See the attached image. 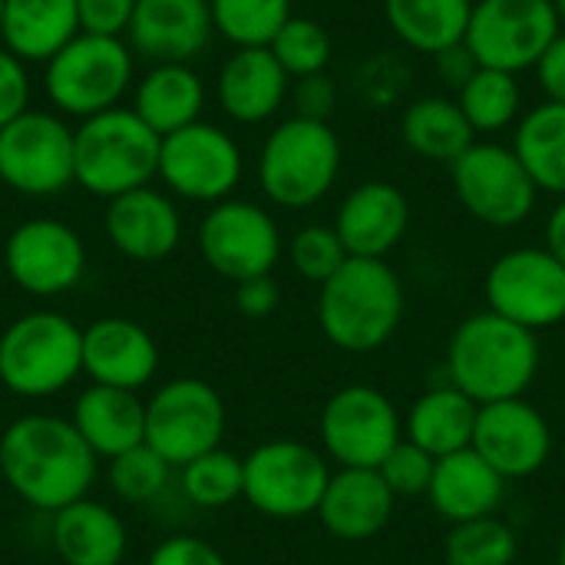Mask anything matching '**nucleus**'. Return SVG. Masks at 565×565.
Here are the masks:
<instances>
[{
  "label": "nucleus",
  "mask_w": 565,
  "mask_h": 565,
  "mask_svg": "<svg viewBox=\"0 0 565 565\" xmlns=\"http://www.w3.org/2000/svg\"><path fill=\"white\" fill-rule=\"evenodd\" d=\"M96 460L73 420L53 414H23L0 434L3 483L43 513L86 500L96 483Z\"/></svg>",
  "instance_id": "f257e3e1"
},
{
  "label": "nucleus",
  "mask_w": 565,
  "mask_h": 565,
  "mask_svg": "<svg viewBox=\"0 0 565 565\" xmlns=\"http://www.w3.org/2000/svg\"><path fill=\"white\" fill-rule=\"evenodd\" d=\"M540 374V338L523 324L477 311L463 318L447 344V381L480 407L526 397Z\"/></svg>",
  "instance_id": "f03ea898"
},
{
  "label": "nucleus",
  "mask_w": 565,
  "mask_h": 565,
  "mask_svg": "<svg viewBox=\"0 0 565 565\" xmlns=\"http://www.w3.org/2000/svg\"><path fill=\"white\" fill-rule=\"evenodd\" d=\"M407 295L387 258H348L318 291V328L338 351L374 354L401 328Z\"/></svg>",
  "instance_id": "7ed1b4c3"
},
{
  "label": "nucleus",
  "mask_w": 565,
  "mask_h": 565,
  "mask_svg": "<svg viewBox=\"0 0 565 565\" xmlns=\"http://www.w3.org/2000/svg\"><path fill=\"white\" fill-rule=\"evenodd\" d=\"M162 136L152 132L132 109H106L73 129L76 185L89 195L116 199L149 185L159 175Z\"/></svg>",
  "instance_id": "20e7f679"
},
{
  "label": "nucleus",
  "mask_w": 565,
  "mask_h": 565,
  "mask_svg": "<svg viewBox=\"0 0 565 565\" xmlns=\"http://www.w3.org/2000/svg\"><path fill=\"white\" fill-rule=\"evenodd\" d=\"M341 139L331 122L291 116L278 122L258 156V185L278 209L318 205L341 175Z\"/></svg>",
  "instance_id": "39448f33"
},
{
  "label": "nucleus",
  "mask_w": 565,
  "mask_h": 565,
  "mask_svg": "<svg viewBox=\"0 0 565 565\" xmlns=\"http://www.w3.org/2000/svg\"><path fill=\"white\" fill-rule=\"evenodd\" d=\"M83 374V328L60 311H30L0 334V384L43 401L66 391Z\"/></svg>",
  "instance_id": "423d86ee"
},
{
  "label": "nucleus",
  "mask_w": 565,
  "mask_h": 565,
  "mask_svg": "<svg viewBox=\"0 0 565 565\" xmlns=\"http://www.w3.org/2000/svg\"><path fill=\"white\" fill-rule=\"evenodd\" d=\"M318 437L321 454L341 470H377L404 440V420L384 391L348 384L324 401Z\"/></svg>",
  "instance_id": "0eeeda50"
},
{
  "label": "nucleus",
  "mask_w": 565,
  "mask_h": 565,
  "mask_svg": "<svg viewBox=\"0 0 565 565\" xmlns=\"http://www.w3.org/2000/svg\"><path fill=\"white\" fill-rule=\"evenodd\" d=\"M245 463V490L252 510L268 520H305L315 516L331 480L328 457L301 440L258 444Z\"/></svg>",
  "instance_id": "6e6552de"
},
{
  "label": "nucleus",
  "mask_w": 565,
  "mask_h": 565,
  "mask_svg": "<svg viewBox=\"0 0 565 565\" xmlns=\"http://www.w3.org/2000/svg\"><path fill=\"white\" fill-rule=\"evenodd\" d=\"M132 79V53L122 36L76 33L46 63V96L60 113L89 119L116 109Z\"/></svg>",
  "instance_id": "1a4fd4ad"
},
{
  "label": "nucleus",
  "mask_w": 565,
  "mask_h": 565,
  "mask_svg": "<svg viewBox=\"0 0 565 565\" xmlns=\"http://www.w3.org/2000/svg\"><path fill=\"white\" fill-rule=\"evenodd\" d=\"M225 404L218 391L199 377H175L146 401V447L172 470L222 447Z\"/></svg>",
  "instance_id": "9d476101"
},
{
  "label": "nucleus",
  "mask_w": 565,
  "mask_h": 565,
  "mask_svg": "<svg viewBox=\"0 0 565 565\" xmlns=\"http://www.w3.org/2000/svg\"><path fill=\"white\" fill-rule=\"evenodd\" d=\"M454 195L463 212L490 228L523 225L540 199L526 166L503 142H473L454 166Z\"/></svg>",
  "instance_id": "9b49d317"
},
{
  "label": "nucleus",
  "mask_w": 565,
  "mask_h": 565,
  "mask_svg": "<svg viewBox=\"0 0 565 565\" xmlns=\"http://www.w3.org/2000/svg\"><path fill=\"white\" fill-rule=\"evenodd\" d=\"M559 30L553 0H473L463 43L480 66L516 76L540 63Z\"/></svg>",
  "instance_id": "f8f14e48"
},
{
  "label": "nucleus",
  "mask_w": 565,
  "mask_h": 565,
  "mask_svg": "<svg viewBox=\"0 0 565 565\" xmlns=\"http://www.w3.org/2000/svg\"><path fill=\"white\" fill-rule=\"evenodd\" d=\"M487 308L540 334L565 321V265L543 245L503 252L483 281Z\"/></svg>",
  "instance_id": "ddd939ff"
},
{
  "label": "nucleus",
  "mask_w": 565,
  "mask_h": 565,
  "mask_svg": "<svg viewBox=\"0 0 565 565\" xmlns=\"http://www.w3.org/2000/svg\"><path fill=\"white\" fill-rule=\"evenodd\" d=\"M0 182L20 195L46 199L76 182L73 129L40 109H26L0 129Z\"/></svg>",
  "instance_id": "4468645a"
},
{
  "label": "nucleus",
  "mask_w": 565,
  "mask_h": 565,
  "mask_svg": "<svg viewBox=\"0 0 565 565\" xmlns=\"http://www.w3.org/2000/svg\"><path fill=\"white\" fill-rule=\"evenodd\" d=\"M199 252L215 275L238 285L271 275L285 242L268 209L245 199H225L205 212L199 225Z\"/></svg>",
  "instance_id": "2eb2a0df"
},
{
  "label": "nucleus",
  "mask_w": 565,
  "mask_h": 565,
  "mask_svg": "<svg viewBox=\"0 0 565 565\" xmlns=\"http://www.w3.org/2000/svg\"><path fill=\"white\" fill-rule=\"evenodd\" d=\"M242 169L245 162L238 142L212 122L199 119L185 129L162 136L159 179L189 202L218 205L232 199L242 182Z\"/></svg>",
  "instance_id": "dca6fc26"
},
{
  "label": "nucleus",
  "mask_w": 565,
  "mask_h": 565,
  "mask_svg": "<svg viewBox=\"0 0 565 565\" xmlns=\"http://www.w3.org/2000/svg\"><path fill=\"white\" fill-rule=\"evenodd\" d=\"M3 271L26 295H63L76 288L86 271L83 238L56 218L20 222L3 245Z\"/></svg>",
  "instance_id": "f3484780"
},
{
  "label": "nucleus",
  "mask_w": 565,
  "mask_h": 565,
  "mask_svg": "<svg viewBox=\"0 0 565 565\" xmlns=\"http://www.w3.org/2000/svg\"><path fill=\"white\" fill-rule=\"evenodd\" d=\"M473 450L510 483L540 473L553 454V427L526 397L480 407Z\"/></svg>",
  "instance_id": "a211bd4d"
},
{
  "label": "nucleus",
  "mask_w": 565,
  "mask_h": 565,
  "mask_svg": "<svg viewBox=\"0 0 565 565\" xmlns=\"http://www.w3.org/2000/svg\"><path fill=\"white\" fill-rule=\"evenodd\" d=\"M411 228V199L394 182H361L344 195L334 232L351 258H387Z\"/></svg>",
  "instance_id": "6ab92c4d"
},
{
  "label": "nucleus",
  "mask_w": 565,
  "mask_h": 565,
  "mask_svg": "<svg viewBox=\"0 0 565 565\" xmlns=\"http://www.w3.org/2000/svg\"><path fill=\"white\" fill-rule=\"evenodd\" d=\"M159 371L156 338L129 318H99L83 328V374L93 384L139 391Z\"/></svg>",
  "instance_id": "aec40b11"
},
{
  "label": "nucleus",
  "mask_w": 565,
  "mask_h": 565,
  "mask_svg": "<svg viewBox=\"0 0 565 565\" xmlns=\"http://www.w3.org/2000/svg\"><path fill=\"white\" fill-rule=\"evenodd\" d=\"M103 225L113 248L132 262H162L179 248L182 238V218L175 202L156 192L152 185L109 199Z\"/></svg>",
  "instance_id": "412c9836"
},
{
  "label": "nucleus",
  "mask_w": 565,
  "mask_h": 565,
  "mask_svg": "<svg viewBox=\"0 0 565 565\" xmlns=\"http://www.w3.org/2000/svg\"><path fill=\"white\" fill-rule=\"evenodd\" d=\"M129 43L156 63H189L199 56L215 26L209 0H136Z\"/></svg>",
  "instance_id": "4be33fe9"
},
{
  "label": "nucleus",
  "mask_w": 565,
  "mask_h": 565,
  "mask_svg": "<svg viewBox=\"0 0 565 565\" xmlns=\"http://www.w3.org/2000/svg\"><path fill=\"white\" fill-rule=\"evenodd\" d=\"M397 497L387 490L377 470H341L331 473L318 507L321 526L341 543H367L394 520Z\"/></svg>",
  "instance_id": "5701e85b"
},
{
  "label": "nucleus",
  "mask_w": 565,
  "mask_h": 565,
  "mask_svg": "<svg viewBox=\"0 0 565 565\" xmlns=\"http://www.w3.org/2000/svg\"><path fill=\"white\" fill-rule=\"evenodd\" d=\"M288 89H291V76L285 73V66L275 60L268 46L235 50L225 60L215 86L222 109L245 126L271 119L285 106Z\"/></svg>",
  "instance_id": "b1692460"
},
{
  "label": "nucleus",
  "mask_w": 565,
  "mask_h": 565,
  "mask_svg": "<svg viewBox=\"0 0 565 565\" xmlns=\"http://www.w3.org/2000/svg\"><path fill=\"white\" fill-rule=\"evenodd\" d=\"M503 497H507V480L473 447L440 457L434 470V483L427 490L430 507L450 526L480 516H497Z\"/></svg>",
  "instance_id": "393cba45"
},
{
  "label": "nucleus",
  "mask_w": 565,
  "mask_h": 565,
  "mask_svg": "<svg viewBox=\"0 0 565 565\" xmlns=\"http://www.w3.org/2000/svg\"><path fill=\"white\" fill-rule=\"evenodd\" d=\"M50 540L63 565H122L129 550L119 513L89 497L53 513Z\"/></svg>",
  "instance_id": "a878e982"
},
{
  "label": "nucleus",
  "mask_w": 565,
  "mask_h": 565,
  "mask_svg": "<svg viewBox=\"0 0 565 565\" xmlns=\"http://www.w3.org/2000/svg\"><path fill=\"white\" fill-rule=\"evenodd\" d=\"M73 427L96 457H119L146 444V404L136 391L89 384L73 404Z\"/></svg>",
  "instance_id": "bb28decb"
},
{
  "label": "nucleus",
  "mask_w": 565,
  "mask_h": 565,
  "mask_svg": "<svg viewBox=\"0 0 565 565\" xmlns=\"http://www.w3.org/2000/svg\"><path fill=\"white\" fill-rule=\"evenodd\" d=\"M477 417H480V404L447 381V384L424 391L411 404L407 420H404V437L440 460V457L473 447Z\"/></svg>",
  "instance_id": "cd10ccee"
},
{
  "label": "nucleus",
  "mask_w": 565,
  "mask_h": 565,
  "mask_svg": "<svg viewBox=\"0 0 565 565\" xmlns=\"http://www.w3.org/2000/svg\"><path fill=\"white\" fill-rule=\"evenodd\" d=\"M76 33V0H3L0 40L23 63H50Z\"/></svg>",
  "instance_id": "c85d7f7f"
},
{
  "label": "nucleus",
  "mask_w": 565,
  "mask_h": 565,
  "mask_svg": "<svg viewBox=\"0 0 565 565\" xmlns=\"http://www.w3.org/2000/svg\"><path fill=\"white\" fill-rule=\"evenodd\" d=\"M205 86L189 63H156L136 86L132 113L159 136L199 122Z\"/></svg>",
  "instance_id": "c756f323"
},
{
  "label": "nucleus",
  "mask_w": 565,
  "mask_h": 565,
  "mask_svg": "<svg viewBox=\"0 0 565 565\" xmlns=\"http://www.w3.org/2000/svg\"><path fill=\"white\" fill-rule=\"evenodd\" d=\"M404 146L424 162L454 166L473 142L477 132L467 122L463 109L450 96H420L401 116Z\"/></svg>",
  "instance_id": "7c9ffc66"
},
{
  "label": "nucleus",
  "mask_w": 565,
  "mask_h": 565,
  "mask_svg": "<svg viewBox=\"0 0 565 565\" xmlns=\"http://www.w3.org/2000/svg\"><path fill=\"white\" fill-rule=\"evenodd\" d=\"M473 0H384L391 33L427 56L463 43Z\"/></svg>",
  "instance_id": "2f4dec72"
},
{
  "label": "nucleus",
  "mask_w": 565,
  "mask_h": 565,
  "mask_svg": "<svg viewBox=\"0 0 565 565\" xmlns=\"http://www.w3.org/2000/svg\"><path fill=\"white\" fill-rule=\"evenodd\" d=\"M513 152L540 192L565 195V103L533 106L513 132Z\"/></svg>",
  "instance_id": "473e14b6"
},
{
  "label": "nucleus",
  "mask_w": 565,
  "mask_h": 565,
  "mask_svg": "<svg viewBox=\"0 0 565 565\" xmlns=\"http://www.w3.org/2000/svg\"><path fill=\"white\" fill-rule=\"evenodd\" d=\"M457 103L477 136H497L510 129L523 106V89L513 73L480 66L470 83L457 93Z\"/></svg>",
  "instance_id": "72a5a7b5"
},
{
  "label": "nucleus",
  "mask_w": 565,
  "mask_h": 565,
  "mask_svg": "<svg viewBox=\"0 0 565 565\" xmlns=\"http://www.w3.org/2000/svg\"><path fill=\"white\" fill-rule=\"evenodd\" d=\"M212 26L238 50L271 46L278 30L295 17L291 0H209Z\"/></svg>",
  "instance_id": "f704fd0d"
},
{
  "label": "nucleus",
  "mask_w": 565,
  "mask_h": 565,
  "mask_svg": "<svg viewBox=\"0 0 565 565\" xmlns=\"http://www.w3.org/2000/svg\"><path fill=\"white\" fill-rule=\"evenodd\" d=\"M179 473H182L179 483H182L185 500L199 510H222V507L242 500L245 463H242V457H235L222 447L195 457Z\"/></svg>",
  "instance_id": "c9c22d12"
},
{
  "label": "nucleus",
  "mask_w": 565,
  "mask_h": 565,
  "mask_svg": "<svg viewBox=\"0 0 565 565\" xmlns=\"http://www.w3.org/2000/svg\"><path fill=\"white\" fill-rule=\"evenodd\" d=\"M520 553L516 530L500 516H480L450 526L444 543L447 565H513Z\"/></svg>",
  "instance_id": "e433bc0d"
},
{
  "label": "nucleus",
  "mask_w": 565,
  "mask_h": 565,
  "mask_svg": "<svg viewBox=\"0 0 565 565\" xmlns=\"http://www.w3.org/2000/svg\"><path fill=\"white\" fill-rule=\"evenodd\" d=\"M291 79L324 73L331 63V33L311 17H291L268 46Z\"/></svg>",
  "instance_id": "4c0bfd02"
},
{
  "label": "nucleus",
  "mask_w": 565,
  "mask_h": 565,
  "mask_svg": "<svg viewBox=\"0 0 565 565\" xmlns=\"http://www.w3.org/2000/svg\"><path fill=\"white\" fill-rule=\"evenodd\" d=\"M169 473H172V467L156 450H149L146 444H139V447H132V450L109 460V487H113V493L122 503H136V507L156 500L166 490Z\"/></svg>",
  "instance_id": "58836bf2"
},
{
  "label": "nucleus",
  "mask_w": 565,
  "mask_h": 565,
  "mask_svg": "<svg viewBox=\"0 0 565 565\" xmlns=\"http://www.w3.org/2000/svg\"><path fill=\"white\" fill-rule=\"evenodd\" d=\"M348 248L338 238L334 225H305L291 235L288 242V262L291 268L311 281V285H324L344 262H348Z\"/></svg>",
  "instance_id": "ea45409f"
},
{
  "label": "nucleus",
  "mask_w": 565,
  "mask_h": 565,
  "mask_svg": "<svg viewBox=\"0 0 565 565\" xmlns=\"http://www.w3.org/2000/svg\"><path fill=\"white\" fill-rule=\"evenodd\" d=\"M434 470H437V457H430L424 447L411 444L407 437L384 457V463L377 467L381 480L387 483V490L397 500H417L427 497L430 483H434Z\"/></svg>",
  "instance_id": "a19ab883"
},
{
  "label": "nucleus",
  "mask_w": 565,
  "mask_h": 565,
  "mask_svg": "<svg viewBox=\"0 0 565 565\" xmlns=\"http://www.w3.org/2000/svg\"><path fill=\"white\" fill-rule=\"evenodd\" d=\"M291 103H295V116L315 119V122H331V116L338 109V83L328 76V70L301 76L291 86Z\"/></svg>",
  "instance_id": "79ce46f5"
},
{
  "label": "nucleus",
  "mask_w": 565,
  "mask_h": 565,
  "mask_svg": "<svg viewBox=\"0 0 565 565\" xmlns=\"http://www.w3.org/2000/svg\"><path fill=\"white\" fill-rule=\"evenodd\" d=\"M136 0H76L79 33L122 36L132 23Z\"/></svg>",
  "instance_id": "37998d69"
},
{
  "label": "nucleus",
  "mask_w": 565,
  "mask_h": 565,
  "mask_svg": "<svg viewBox=\"0 0 565 565\" xmlns=\"http://www.w3.org/2000/svg\"><path fill=\"white\" fill-rule=\"evenodd\" d=\"M30 103V79L23 70V60L13 56L7 46H0V129L26 113Z\"/></svg>",
  "instance_id": "c03bdc74"
},
{
  "label": "nucleus",
  "mask_w": 565,
  "mask_h": 565,
  "mask_svg": "<svg viewBox=\"0 0 565 565\" xmlns=\"http://www.w3.org/2000/svg\"><path fill=\"white\" fill-rule=\"evenodd\" d=\"M146 565H228V559L199 536H169L149 553Z\"/></svg>",
  "instance_id": "a18cd8bd"
},
{
  "label": "nucleus",
  "mask_w": 565,
  "mask_h": 565,
  "mask_svg": "<svg viewBox=\"0 0 565 565\" xmlns=\"http://www.w3.org/2000/svg\"><path fill=\"white\" fill-rule=\"evenodd\" d=\"M278 301H281V288L271 275L248 278V281L235 285V308L245 318H268L278 308Z\"/></svg>",
  "instance_id": "49530a36"
},
{
  "label": "nucleus",
  "mask_w": 565,
  "mask_h": 565,
  "mask_svg": "<svg viewBox=\"0 0 565 565\" xmlns=\"http://www.w3.org/2000/svg\"><path fill=\"white\" fill-rule=\"evenodd\" d=\"M536 79L546 93L550 103H565V30L550 43V50L540 56V63L533 66Z\"/></svg>",
  "instance_id": "de8ad7c7"
},
{
  "label": "nucleus",
  "mask_w": 565,
  "mask_h": 565,
  "mask_svg": "<svg viewBox=\"0 0 565 565\" xmlns=\"http://www.w3.org/2000/svg\"><path fill=\"white\" fill-rule=\"evenodd\" d=\"M434 60H437V70H440L444 83H447L454 93H460V89L470 83V76L480 70V63H477V56L470 53V46H467V43H457V46H450V50L437 53Z\"/></svg>",
  "instance_id": "09e8293b"
},
{
  "label": "nucleus",
  "mask_w": 565,
  "mask_h": 565,
  "mask_svg": "<svg viewBox=\"0 0 565 565\" xmlns=\"http://www.w3.org/2000/svg\"><path fill=\"white\" fill-rule=\"evenodd\" d=\"M546 248L565 265V195L546 218Z\"/></svg>",
  "instance_id": "8fccbe9b"
},
{
  "label": "nucleus",
  "mask_w": 565,
  "mask_h": 565,
  "mask_svg": "<svg viewBox=\"0 0 565 565\" xmlns=\"http://www.w3.org/2000/svg\"><path fill=\"white\" fill-rule=\"evenodd\" d=\"M553 10H556V20H559V26L565 30V0H553Z\"/></svg>",
  "instance_id": "3c124183"
},
{
  "label": "nucleus",
  "mask_w": 565,
  "mask_h": 565,
  "mask_svg": "<svg viewBox=\"0 0 565 565\" xmlns=\"http://www.w3.org/2000/svg\"><path fill=\"white\" fill-rule=\"evenodd\" d=\"M556 565H565V533L563 540H559V550H556Z\"/></svg>",
  "instance_id": "603ef678"
},
{
  "label": "nucleus",
  "mask_w": 565,
  "mask_h": 565,
  "mask_svg": "<svg viewBox=\"0 0 565 565\" xmlns=\"http://www.w3.org/2000/svg\"><path fill=\"white\" fill-rule=\"evenodd\" d=\"M3 275H7V271H3V258H0V278H3Z\"/></svg>",
  "instance_id": "864d4df0"
},
{
  "label": "nucleus",
  "mask_w": 565,
  "mask_h": 565,
  "mask_svg": "<svg viewBox=\"0 0 565 565\" xmlns=\"http://www.w3.org/2000/svg\"><path fill=\"white\" fill-rule=\"evenodd\" d=\"M0 17H3V0H0Z\"/></svg>",
  "instance_id": "5fc2aeb1"
},
{
  "label": "nucleus",
  "mask_w": 565,
  "mask_h": 565,
  "mask_svg": "<svg viewBox=\"0 0 565 565\" xmlns=\"http://www.w3.org/2000/svg\"><path fill=\"white\" fill-rule=\"evenodd\" d=\"M553 565H556V563H553Z\"/></svg>",
  "instance_id": "6e6d98bb"
}]
</instances>
